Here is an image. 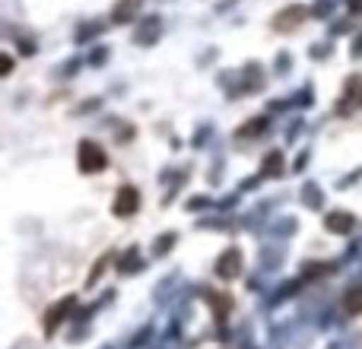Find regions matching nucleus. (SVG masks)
Instances as JSON below:
<instances>
[{"label": "nucleus", "instance_id": "nucleus-6", "mask_svg": "<svg viewBox=\"0 0 362 349\" xmlns=\"http://www.w3.org/2000/svg\"><path fill=\"white\" fill-rule=\"evenodd\" d=\"M327 229L346 235V232L353 229V216H350V213H331V216H327Z\"/></svg>", "mask_w": 362, "mask_h": 349}, {"label": "nucleus", "instance_id": "nucleus-3", "mask_svg": "<svg viewBox=\"0 0 362 349\" xmlns=\"http://www.w3.org/2000/svg\"><path fill=\"white\" fill-rule=\"evenodd\" d=\"M216 273L223 276V280H235V276L242 273V254H238L235 248L226 251V254L219 257V264H216Z\"/></svg>", "mask_w": 362, "mask_h": 349}, {"label": "nucleus", "instance_id": "nucleus-2", "mask_svg": "<svg viewBox=\"0 0 362 349\" xmlns=\"http://www.w3.org/2000/svg\"><path fill=\"white\" fill-rule=\"evenodd\" d=\"M112 210H115V216L118 219H127V216H134V213L140 210V191L137 187H121L118 194H115V203H112Z\"/></svg>", "mask_w": 362, "mask_h": 349}, {"label": "nucleus", "instance_id": "nucleus-8", "mask_svg": "<svg viewBox=\"0 0 362 349\" xmlns=\"http://www.w3.org/2000/svg\"><path fill=\"white\" fill-rule=\"evenodd\" d=\"M344 305H346V312L350 314H362V286H356L353 292H346Z\"/></svg>", "mask_w": 362, "mask_h": 349}, {"label": "nucleus", "instance_id": "nucleus-4", "mask_svg": "<svg viewBox=\"0 0 362 349\" xmlns=\"http://www.w3.org/2000/svg\"><path fill=\"white\" fill-rule=\"evenodd\" d=\"M302 19H305V10H302V6H286L280 16H274V25L280 32H293L296 25L302 23Z\"/></svg>", "mask_w": 362, "mask_h": 349}, {"label": "nucleus", "instance_id": "nucleus-5", "mask_svg": "<svg viewBox=\"0 0 362 349\" xmlns=\"http://www.w3.org/2000/svg\"><path fill=\"white\" fill-rule=\"evenodd\" d=\"M140 4H144V0H118L112 19H115V23H127V19H134L140 13Z\"/></svg>", "mask_w": 362, "mask_h": 349}, {"label": "nucleus", "instance_id": "nucleus-7", "mask_svg": "<svg viewBox=\"0 0 362 349\" xmlns=\"http://www.w3.org/2000/svg\"><path fill=\"white\" fill-rule=\"evenodd\" d=\"M70 305H74V299H64L61 305H54V308H51V312H54V314H48V318H45V331H54V327H57V321H61L64 314H67V308H70Z\"/></svg>", "mask_w": 362, "mask_h": 349}, {"label": "nucleus", "instance_id": "nucleus-1", "mask_svg": "<svg viewBox=\"0 0 362 349\" xmlns=\"http://www.w3.org/2000/svg\"><path fill=\"white\" fill-rule=\"evenodd\" d=\"M108 165V156L105 150H102L99 143H93V140H83L80 143V172L83 174H95L102 172Z\"/></svg>", "mask_w": 362, "mask_h": 349}]
</instances>
